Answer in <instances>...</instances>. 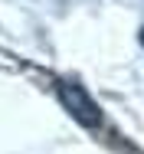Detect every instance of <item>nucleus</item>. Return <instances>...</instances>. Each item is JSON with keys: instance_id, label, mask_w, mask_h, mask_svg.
<instances>
[{"instance_id": "obj_1", "label": "nucleus", "mask_w": 144, "mask_h": 154, "mask_svg": "<svg viewBox=\"0 0 144 154\" xmlns=\"http://www.w3.org/2000/svg\"><path fill=\"white\" fill-rule=\"evenodd\" d=\"M59 102L66 105V112L79 125H85V128H98V125H102V112H98V105L92 102V95H88L82 85H75V82H59Z\"/></svg>"}, {"instance_id": "obj_2", "label": "nucleus", "mask_w": 144, "mask_h": 154, "mask_svg": "<svg viewBox=\"0 0 144 154\" xmlns=\"http://www.w3.org/2000/svg\"><path fill=\"white\" fill-rule=\"evenodd\" d=\"M141 46H144V26H141Z\"/></svg>"}]
</instances>
